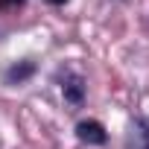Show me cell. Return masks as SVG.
I'll list each match as a JSON object with an SVG mask.
<instances>
[{"mask_svg":"<svg viewBox=\"0 0 149 149\" xmlns=\"http://www.w3.org/2000/svg\"><path fill=\"white\" fill-rule=\"evenodd\" d=\"M32 73H35V61L32 58H24V61H15L3 73V79H6V85H21V82H26L32 76Z\"/></svg>","mask_w":149,"mask_h":149,"instance_id":"cell-3","label":"cell"},{"mask_svg":"<svg viewBox=\"0 0 149 149\" xmlns=\"http://www.w3.org/2000/svg\"><path fill=\"white\" fill-rule=\"evenodd\" d=\"M126 149H149V129L146 120H134L126 134Z\"/></svg>","mask_w":149,"mask_h":149,"instance_id":"cell-4","label":"cell"},{"mask_svg":"<svg viewBox=\"0 0 149 149\" xmlns=\"http://www.w3.org/2000/svg\"><path fill=\"white\" fill-rule=\"evenodd\" d=\"M85 76L82 73H76V70H67L64 76H61V94H64V100L70 102V105H82L85 102Z\"/></svg>","mask_w":149,"mask_h":149,"instance_id":"cell-1","label":"cell"},{"mask_svg":"<svg viewBox=\"0 0 149 149\" xmlns=\"http://www.w3.org/2000/svg\"><path fill=\"white\" fill-rule=\"evenodd\" d=\"M76 137L88 146H105L108 143V132L100 120H79L76 123Z\"/></svg>","mask_w":149,"mask_h":149,"instance_id":"cell-2","label":"cell"},{"mask_svg":"<svg viewBox=\"0 0 149 149\" xmlns=\"http://www.w3.org/2000/svg\"><path fill=\"white\" fill-rule=\"evenodd\" d=\"M15 6H24V0H0V12L3 9H15Z\"/></svg>","mask_w":149,"mask_h":149,"instance_id":"cell-5","label":"cell"},{"mask_svg":"<svg viewBox=\"0 0 149 149\" xmlns=\"http://www.w3.org/2000/svg\"><path fill=\"white\" fill-rule=\"evenodd\" d=\"M50 3H53V6H64V3H67V0H50Z\"/></svg>","mask_w":149,"mask_h":149,"instance_id":"cell-6","label":"cell"},{"mask_svg":"<svg viewBox=\"0 0 149 149\" xmlns=\"http://www.w3.org/2000/svg\"><path fill=\"white\" fill-rule=\"evenodd\" d=\"M146 129H149V120H146Z\"/></svg>","mask_w":149,"mask_h":149,"instance_id":"cell-7","label":"cell"}]
</instances>
